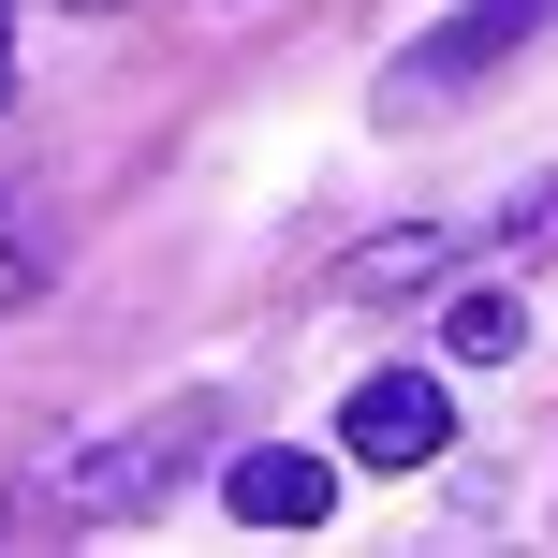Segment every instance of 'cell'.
Instances as JSON below:
<instances>
[{
    "label": "cell",
    "mask_w": 558,
    "mask_h": 558,
    "mask_svg": "<svg viewBox=\"0 0 558 558\" xmlns=\"http://www.w3.org/2000/svg\"><path fill=\"white\" fill-rule=\"evenodd\" d=\"M221 441V397H162L147 426H118V441H88V456H59L45 471V514H74V530H118V514H147L192 456Z\"/></svg>",
    "instance_id": "6da1fadb"
},
{
    "label": "cell",
    "mask_w": 558,
    "mask_h": 558,
    "mask_svg": "<svg viewBox=\"0 0 558 558\" xmlns=\"http://www.w3.org/2000/svg\"><path fill=\"white\" fill-rule=\"evenodd\" d=\"M441 441H456V397L426 367H367L353 412H338V456H367V471H426Z\"/></svg>",
    "instance_id": "7a4b0ae2"
},
{
    "label": "cell",
    "mask_w": 558,
    "mask_h": 558,
    "mask_svg": "<svg viewBox=\"0 0 558 558\" xmlns=\"http://www.w3.org/2000/svg\"><path fill=\"white\" fill-rule=\"evenodd\" d=\"M544 15H558V0H471V15H456L441 45H412V59L383 74V104H426V88H471L485 59H514V45H530Z\"/></svg>",
    "instance_id": "3957f363"
},
{
    "label": "cell",
    "mask_w": 558,
    "mask_h": 558,
    "mask_svg": "<svg viewBox=\"0 0 558 558\" xmlns=\"http://www.w3.org/2000/svg\"><path fill=\"white\" fill-rule=\"evenodd\" d=\"M221 500H235V530H324V514H338V471L294 456V441H265V456L221 471Z\"/></svg>",
    "instance_id": "277c9868"
},
{
    "label": "cell",
    "mask_w": 558,
    "mask_h": 558,
    "mask_svg": "<svg viewBox=\"0 0 558 558\" xmlns=\"http://www.w3.org/2000/svg\"><path fill=\"white\" fill-rule=\"evenodd\" d=\"M456 251H471V235H441V221H397V235H367V251H353V294H426V279H441Z\"/></svg>",
    "instance_id": "5b68a950"
},
{
    "label": "cell",
    "mask_w": 558,
    "mask_h": 558,
    "mask_svg": "<svg viewBox=\"0 0 558 558\" xmlns=\"http://www.w3.org/2000/svg\"><path fill=\"white\" fill-rule=\"evenodd\" d=\"M441 338H456L471 367H485V353H514V294H456V324H441Z\"/></svg>",
    "instance_id": "8992f818"
},
{
    "label": "cell",
    "mask_w": 558,
    "mask_h": 558,
    "mask_svg": "<svg viewBox=\"0 0 558 558\" xmlns=\"http://www.w3.org/2000/svg\"><path fill=\"white\" fill-rule=\"evenodd\" d=\"M29 294H45V251H29V221L0 206V308H29Z\"/></svg>",
    "instance_id": "52a82bcc"
},
{
    "label": "cell",
    "mask_w": 558,
    "mask_h": 558,
    "mask_svg": "<svg viewBox=\"0 0 558 558\" xmlns=\"http://www.w3.org/2000/svg\"><path fill=\"white\" fill-rule=\"evenodd\" d=\"M0 88H15V15H0Z\"/></svg>",
    "instance_id": "ba28073f"
},
{
    "label": "cell",
    "mask_w": 558,
    "mask_h": 558,
    "mask_svg": "<svg viewBox=\"0 0 558 558\" xmlns=\"http://www.w3.org/2000/svg\"><path fill=\"white\" fill-rule=\"evenodd\" d=\"M74 15H104V0H74Z\"/></svg>",
    "instance_id": "9c48e42d"
}]
</instances>
